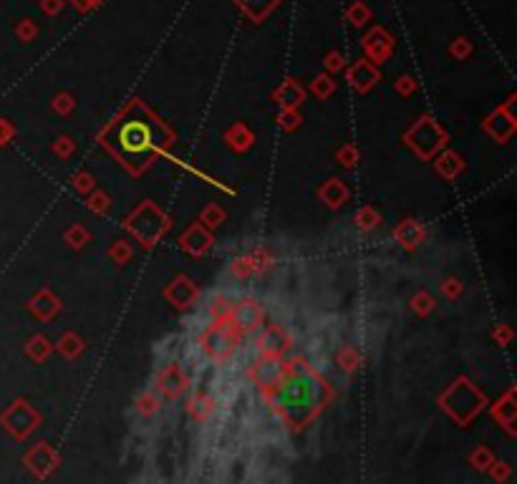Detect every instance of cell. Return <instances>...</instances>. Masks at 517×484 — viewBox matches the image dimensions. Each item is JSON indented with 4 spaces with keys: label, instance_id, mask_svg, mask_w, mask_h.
<instances>
[{
    "label": "cell",
    "instance_id": "1",
    "mask_svg": "<svg viewBox=\"0 0 517 484\" xmlns=\"http://www.w3.org/2000/svg\"><path fill=\"white\" fill-rule=\"evenodd\" d=\"M273 401L270 406L278 408L283 419L290 424H303L318 411L323 404V383L315 379L313 371L303 368V363H293L280 383L273 388Z\"/></svg>",
    "mask_w": 517,
    "mask_h": 484
},
{
    "label": "cell",
    "instance_id": "2",
    "mask_svg": "<svg viewBox=\"0 0 517 484\" xmlns=\"http://www.w3.org/2000/svg\"><path fill=\"white\" fill-rule=\"evenodd\" d=\"M283 376H286V366H283V361L280 358H275V353L255 361V366H252V379H255V383H258L260 388H268V391L278 386Z\"/></svg>",
    "mask_w": 517,
    "mask_h": 484
},
{
    "label": "cell",
    "instance_id": "3",
    "mask_svg": "<svg viewBox=\"0 0 517 484\" xmlns=\"http://www.w3.org/2000/svg\"><path fill=\"white\" fill-rule=\"evenodd\" d=\"M215 325V308L212 305H197L195 311L184 318V331H187L189 338H202L204 333Z\"/></svg>",
    "mask_w": 517,
    "mask_h": 484
},
{
    "label": "cell",
    "instance_id": "4",
    "mask_svg": "<svg viewBox=\"0 0 517 484\" xmlns=\"http://www.w3.org/2000/svg\"><path fill=\"white\" fill-rule=\"evenodd\" d=\"M260 318H263L260 305L250 303V300H243V303H238V305H235V311H232V320H235V323H238V328H243V331H252V328H258Z\"/></svg>",
    "mask_w": 517,
    "mask_h": 484
},
{
    "label": "cell",
    "instance_id": "5",
    "mask_svg": "<svg viewBox=\"0 0 517 484\" xmlns=\"http://www.w3.org/2000/svg\"><path fill=\"white\" fill-rule=\"evenodd\" d=\"M175 340H179V338H175V336H169V338H164L161 343H157V346H154V353H157V358L164 361V363H169V361H175L177 351H179V346L172 348V343H175Z\"/></svg>",
    "mask_w": 517,
    "mask_h": 484
}]
</instances>
